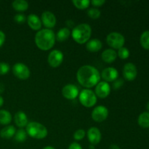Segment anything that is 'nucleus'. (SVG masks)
Returning <instances> with one entry per match:
<instances>
[{
    "instance_id": "obj_22",
    "label": "nucleus",
    "mask_w": 149,
    "mask_h": 149,
    "mask_svg": "<svg viewBox=\"0 0 149 149\" xmlns=\"http://www.w3.org/2000/svg\"><path fill=\"white\" fill-rule=\"evenodd\" d=\"M13 9L17 12H24L29 8V3L25 0H15L12 3Z\"/></svg>"
},
{
    "instance_id": "obj_15",
    "label": "nucleus",
    "mask_w": 149,
    "mask_h": 149,
    "mask_svg": "<svg viewBox=\"0 0 149 149\" xmlns=\"http://www.w3.org/2000/svg\"><path fill=\"white\" fill-rule=\"evenodd\" d=\"M87 138L91 145H97L101 141V132L95 127H90L87 131Z\"/></svg>"
},
{
    "instance_id": "obj_35",
    "label": "nucleus",
    "mask_w": 149,
    "mask_h": 149,
    "mask_svg": "<svg viewBox=\"0 0 149 149\" xmlns=\"http://www.w3.org/2000/svg\"><path fill=\"white\" fill-rule=\"evenodd\" d=\"M68 149H82V147L80 146V144H79L78 143L74 142L69 146Z\"/></svg>"
},
{
    "instance_id": "obj_30",
    "label": "nucleus",
    "mask_w": 149,
    "mask_h": 149,
    "mask_svg": "<svg viewBox=\"0 0 149 149\" xmlns=\"http://www.w3.org/2000/svg\"><path fill=\"white\" fill-rule=\"evenodd\" d=\"M85 135H86V132L84 130L79 129L74 132V138L76 140V141H81L82 139H84Z\"/></svg>"
},
{
    "instance_id": "obj_34",
    "label": "nucleus",
    "mask_w": 149,
    "mask_h": 149,
    "mask_svg": "<svg viewBox=\"0 0 149 149\" xmlns=\"http://www.w3.org/2000/svg\"><path fill=\"white\" fill-rule=\"evenodd\" d=\"M105 3H106L105 0H93L90 1V4H93L94 7H101Z\"/></svg>"
},
{
    "instance_id": "obj_32",
    "label": "nucleus",
    "mask_w": 149,
    "mask_h": 149,
    "mask_svg": "<svg viewBox=\"0 0 149 149\" xmlns=\"http://www.w3.org/2000/svg\"><path fill=\"white\" fill-rule=\"evenodd\" d=\"M14 20L16 23H18V24H22V23H25V21L26 20V17L23 14L19 13V14H17L15 15Z\"/></svg>"
},
{
    "instance_id": "obj_9",
    "label": "nucleus",
    "mask_w": 149,
    "mask_h": 149,
    "mask_svg": "<svg viewBox=\"0 0 149 149\" xmlns=\"http://www.w3.org/2000/svg\"><path fill=\"white\" fill-rule=\"evenodd\" d=\"M92 118L95 122H102L107 119L109 116V110L103 106H98L94 109L92 112Z\"/></svg>"
},
{
    "instance_id": "obj_26",
    "label": "nucleus",
    "mask_w": 149,
    "mask_h": 149,
    "mask_svg": "<svg viewBox=\"0 0 149 149\" xmlns=\"http://www.w3.org/2000/svg\"><path fill=\"white\" fill-rule=\"evenodd\" d=\"M72 3L77 9L85 10L90 6V1L89 0H73Z\"/></svg>"
},
{
    "instance_id": "obj_31",
    "label": "nucleus",
    "mask_w": 149,
    "mask_h": 149,
    "mask_svg": "<svg viewBox=\"0 0 149 149\" xmlns=\"http://www.w3.org/2000/svg\"><path fill=\"white\" fill-rule=\"evenodd\" d=\"M10 71V65L7 63H0V75H5Z\"/></svg>"
},
{
    "instance_id": "obj_19",
    "label": "nucleus",
    "mask_w": 149,
    "mask_h": 149,
    "mask_svg": "<svg viewBox=\"0 0 149 149\" xmlns=\"http://www.w3.org/2000/svg\"><path fill=\"white\" fill-rule=\"evenodd\" d=\"M103 45L100 39H93L89 40L86 45V49L90 52H97L101 49Z\"/></svg>"
},
{
    "instance_id": "obj_20",
    "label": "nucleus",
    "mask_w": 149,
    "mask_h": 149,
    "mask_svg": "<svg viewBox=\"0 0 149 149\" xmlns=\"http://www.w3.org/2000/svg\"><path fill=\"white\" fill-rule=\"evenodd\" d=\"M16 132V130L13 125H9L3 128L0 132V136L4 139H10L15 136Z\"/></svg>"
},
{
    "instance_id": "obj_23",
    "label": "nucleus",
    "mask_w": 149,
    "mask_h": 149,
    "mask_svg": "<svg viewBox=\"0 0 149 149\" xmlns=\"http://www.w3.org/2000/svg\"><path fill=\"white\" fill-rule=\"evenodd\" d=\"M12 115L8 111L0 110V124L7 125L11 122Z\"/></svg>"
},
{
    "instance_id": "obj_42",
    "label": "nucleus",
    "mask_w": 149,
    "mask_h": 149,
    "mask_svg": "<svg viewBox=\"0 0 149 149\" xmlns=\"http://www.w3.org/2000/svg\"><path fill=\"white\" fill-rule=\"evenodd\" d=\"M146 109H148V111H149V102H148V103L146 105Z\"/></svg>"
},
{
    "instance_id": "obj_24",
    "label": "nucleus",
    "mask_w": 149,
    "mask_h": 149,
    "mask_svg": "<svg viewBox=\"0 0 149 149\" xmlns=\"http://www.w3.org/2000/svg\"><path fill=\"white\" fill-rule=\"evenodd\" d=\"M138 125L143 128L149 127V112H143L140 114L138 119Z\"/></svg>"
},
{
    "instance_id": "obj_8",
    "label": "nucleus",
    "mask_w": 149,
    "mask_h": 149,
    "mask_svg": "<svg viewBox=\"0 0 149 149\" xmlns=\"http://www.w3.org/2000/svg\"><path fill=\"white\" fill-rule=\"evenodd\" d=\"M63 58V53L61 50L54 49L51 51L48 55V63L52 68H57L62 64Z\"/></svg>"
},
{
    "instance_id": "obj_14",
    "label": "nucleus",
    "mask_w": 149,
    "mask_h": 149,
    "mask_svg": "<svg viewBox=\"0 0 149 149\" xmlns=\"http://www.w3.org/2000/svg\"><path fill=\"white\" fill-rule=\"evenodd\" d=\"M118 77H119V72L116 68L113 67L106 68L102 71L100 75V77H102L106 82H113L115 80L117 79Z\"/></svg>"
},
{
    "instance_id": "obj_6",
    "label": "nucleus",
    "mask_w": 149,
    "mask_h": 149,
    "mask_svg": "<svg viewBox=\"0 0 149 149\" xmlns=\"http://www.w3.org/2000/svg\"><path fill=\"white\" fill-rule=\"evenodd\" d=\"M108 45L114 49H119L123 47L125 43V39L123 35L118 32H111L106 37Z\"/></svg>"
},
{
    "instance_id": "obj_33",
    "label": "nucleus",
    "mask_w": 149,
    "mask_h": 149,
    "mask_svg": "<svg viewBox=\"0 0 149 149\" xmlns=\"http://www.w3.org/2000/svg\"><path fill=\"white\" fill-rule=\"evenodd\" d=\"M124 84V81L122 79H116L113 81V87L114 90H118V89L121 88V87L123 86Z\"/></svg>"
},
{
    "instance_id": "obj_37",
    "label": "nucleus",
    "mask_w": 149,
    "mask_h": 149,
    "mask_svg": "<svg viewBox=\"0 0 149 149\" xmlns=\"http://www.w3.org/2000/svg\"><path fill=\"white\" fill-rule=\"evenodd\" d=\"M109 149H121V148H119L117 145H116V144H112V145H111L110 146H109Z\"/></svg>"
},
{
    "instance_id": "obj_25",
    "label": "nucleus",
    "mask_w": 149,
    "mask_h": 149,
    "mask_svg": "<svg viewBox=\"0 0 149 149\" xmlns=\"http://www.w3.org/2000/svg\"><path fill=\"white\" fill-rule=\"evenodd\" d=\"M141 45L144 49H149V31H145L141 34L140 39Z\"/></svg>"
},
{
    "instance_id": "obj_5",
    "label": "nucleus",
    "mask_w": 149,
    "mask_h": 149,
    "mask_svg": "<svg viewBox=\"0 0 149 149\" xmlns=\"http://www.w3.org/2000/svg\"><path fill=\"white\" fill-rule=\"evenodd\" d=\"M79 99L83 106L91 108L97 103V96L93 90L90 89H84L80 93Z\"/></svg>"
},
{
    "instance_id": "obj_18",
    "label": "nucleus",
    "mask_w": 149,
    "mask_h": 149,
    "mask_svg": "<svg viewBox=\"0 0 149 149\" xmlns=\"http://www.w3.org/2000/svg\"><path fill=\"white\" fill-rule=\"evenodd\" d=\"M117 58V52L113 49H107L103 51L101 54V58L104 62L111 63L116 61Z\"/></svg>"
},
{
    "instance_id": "obj_1",
    "label": "nucleus",
    "mask_w": 149,
    "mask_h": 149,
    "mask_svg": "<svg viewBox=\"0 0 149 149\" xmlns=\"http://www.w3.org/2000/svg\"><path fill=\"white\" fill-rule=\"evenodd\" d=\"M98 70L90 65L80 67L77 73V79L80 84L86 88H91L97 85L100 80Z\"/></svg>"
},
{
    "instance_id": "obj_2",
    "label": "nucleus",
    "mask_w": 149,
    "mask_h": 149,
    "mask_svg": "<svg viewBox=\"0 0 149 149\" xmlns=\"http://www.w3.org/2000/svg\"><path fill=\"white\" fill-rule=\"evenodd\" d=\"M35 43L41 50L47 51L53 47L55 43V34L51 29H42L35 35Z\"/></svg>"
},
{
    "instance_id": "obj_16",
    "label": "nucleus",
    "mask_w": 149,
    "mask_h": 149,
    "mask_svg": "<svg viewBox=\"0 0 149 149\" xmlns=\"http://www.w3.org/2000/svg\"><path fill=\"white\" fill-rule=\"evenodd\" d=\"M28 25L33 31H38L42 28V21L36 15L31 14L27 17Z\"/></svg>"
},
{
    "instance_id": "obj_3",
    "label": "nucleus",
    "mask_w": 149,
    "mask_h": 149,
    "mask_svg": "<svg viewBox=\"0 0 149 149\" xmlns=\"http://www.w3.org/2000/svg\"><path fill=\"white\" fill-rule=\"evenodd\" d=\"M92 34V29L87 23H81L73 29L71 36L77 43L83 45L90 40Z\"/></svg>"
},
{
    "instance_id": "obj_28",
    "label": "nucleus",
    "mask_w": 149,
    "mask_h": 149,
    "mask_svg": "<svg viewBox=\"0 0 149 149\" xmlns=\"http://www.w3.org/2000/svg\"><path fill=\"white\" fill-rule=\"evenodd\" d=\"M117 56L119 57V58L122 60L127 59L130 56V51L126 47H122L120 49H118L117 52Z\"/></svg>"
},
{
    "instance_id": "obj_40",
    "label": "nucleus",
    "mask_w": 149,
    "mask_h": 149,
    "mask_svg": "<svg viewBox=\"0 0 149 149\" xmlns=\"http://www.w3.org/2000/svg\"><path fill=\"white\" fill-rule=\"evenodd\" d=\"M43 149H55V148H53V147H52V146H46V147H45V148H43Z\"/></svg>"
},
{
    "instance_id": "obj_17",
    "label": "nucleus",
    "mask_w": 149,
    "mask_h": 149,
    "mask_svg": "<svg viewBox=\"0 0 149 149\" xmlns=\"http://www.w3.org/2000/svg\"><path fill=\"white\" fill-rule=\"evenodd\" d=\"M14 121L15 125H17L18 127L23 128L27 126L28 123V119L27 116H26V113L23 111H17V113L15 114L14 116Z\"/></svg>"
},
{
    "instance_id": "obj_27",
    "label": "nucleus",
    "mask_w": 149,
    "mask_h": 149,
    "mask_svg": "<svg viewBox=\"0 0 149 149\" xmlns=\"http://www.w3.org/2000/svg\"><path fill=\"white\" fill-rule=\"evenodd\" d=\"M26 138H27V132H26V131H25L23 129L18 130L15 132V140L17 142H24L26 140Z\"/></svg>"
},
{
    "instance_id": "obj_41",
    "label": "nucleus",
    "mask_w": 149,
    "mask_h": 149,
    "mask_svg": "<svg viewBox=\"0 0 149 149\" xmlns=\"http://www.w3.org/2000/svg\"><path fill=\"white\" fill-rule=\"evenodd\" d=\"M89 148H90V149H95V146L93 145H90Z\"/></svg>"
},
{
    "instance_id": "obj_39",
    "label": "nucleus",
    "mask_w": 149,
    "mask_h": 149,
    "mask_svg": "<svg viewBox=\"0 0 149 149\" xmlns=\"http://www.w3.org/2000/svg\"><path fill=\"white\" fill-rule=\"evenodd\" d=\"M3 103H4V99H3V97L0 95V108L2 106Z\"/></svg>"
},
{
    "instance_id": "obj_29",
    "label": "nucleus",
    "mask_w": 149,
    "mask_h": 149,
    "mask_svg": "<svg viewBox=\"0 0 149 149\" xmlns=\"http://www.w3.org/2000/svg\"><path fill=\"white\" fill-rule=\"evenodd\" d=\"M100 11L98 9L96 8H91L87 11V15L92 19H98L100 17Z\"/></svg>"
},
{
    "instance_id": "obj_4",
    "label": "nucleus",
    "mask_w": 149,
    "mask_h": 149,
    "mask_svg": "<svg viewBox=\"0 0 149 149\" xmlns=\"http://www.w3.org/2000/svg\"><path fill=\"white\" fill-rule=\"evenodd\" d=\"M27 135L35 139H44L47 136L48 131L45 126L36 122H30L26 126Z\"/></svg>"
},
{
    "instance_id": "obj_36",
    "label": "nucleus",
    "mask_w": 149,
    "mask_h": 149,
    "mask_svg": "<svg viewBox=\"0 0 149 149\" xmlns=\"http://www.w3.org/2000/svg\"><path fill=\"white\" fill-rule=\"evenodd\" d=\"M5 42V34L3 31H0V47L4 45Z\"/></svg>"
},
{
    "instance_id": "obj_38",
    "label": "nucleus",
    "mask_w": 149,
    "mask_h": 149,
    "mask_svg": "<svg viewBox=\"0 0 149 149\" xmlns=\"http://www.w3.org/2000/svg\"><path fill=\"white\" fill-rule=\"evenodd\" d=\"M4 84H1V83H0V94L3 93V92H4Z\"/></svg>"
},
{
    "instance_id": "obj_12",
    "label": "nucleus",
    "mask_w": 149,
    "mask_h": 149,
    "mask_svg": "<svg viewBox=\"0 0 149 149\" xmlns=\"http://www.w3.org/2000/svg\"><path fill=\"white\" fill-rule=\"evenodd\" d=\"M111 93V87L106 81H100L95 87V95L100 98H106Z\"/></svg>"
},
{
    "instance_id": "obj_13",
    "label": "nucleus",
    "mask_w": 149,
    "mask_h": 149,
    "mask_svg": "<svg viewBox=\"0 0 149 149\" xmlns=\"http://www.w3.org/2000/svg\"><path fill=\"white\" fill-rule=\"evenodd\" d=\"M42 23H43L44 26L47 29H52L56 25V17L55 15L49 11H45L42 14L41 17Z\"/></svg>"
},
{
    "instance_id": "obj_10",
    "label": "nucleus",
    "mask_w": 149,
    "mask_h": 149,
    "mask_svg": "<svg viewBox=\"0 0 149 149\" xmlns=\"http://www.w3.org/2000/svg\"><path fill=\"white\" fill-rule=\"evenodd\" d=\"M79 94V89L74 84H68L64 86L62 89V95L68 100H74Z\"/></svg>"
},
{
    "instance_id": "obj_11",
    "label": "nucleus",
    "mask_w": 149,
    "mask_h": 149,
    "mask_svg": "<svg viewBox=\"0 0 149 149\" xmlns=\"http://www.w3.org/2000/svg\"><path fill=\"white\" fill-rule=\"evenodd\" d=\"M137 68L132 63H127L123 68V76L127 81H133L137 77Z\"/></svg>"
},
{
    "instance_id": "obj_7",
    "label": "nucleus",
    "mask_w": 149,
    "mask_h": 149,
    "mask_svg": "<svg viewBox=\"0 0 149 149\" xmlns=\"http://www.w3.org/2000/svg\"><path fill=\"white\" fill-rule=\"evenodd\" d=\"M13 73L17 78L21 80L27 79L31 75L29 67L22 63H17L13 65Z\"/></svg>"
},
{
    "instance_id": "obj_21",
    "label": "nucleus",
    "mask_w": 149,
    "mask_h": 149,
    "mask_svg": "<svg viewBox=\"0 0 149 149\" xmlns=\"http://www.w3.org/2000/svg\"><path fill=\"white\" fill-rule=\"evenodd\" d=\"M70 35H71V31L68 28H62L58 31L57 34L55 35V39L60 42H65L69 38Z\"/></svg>"
}]
</instances>
